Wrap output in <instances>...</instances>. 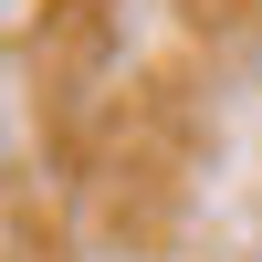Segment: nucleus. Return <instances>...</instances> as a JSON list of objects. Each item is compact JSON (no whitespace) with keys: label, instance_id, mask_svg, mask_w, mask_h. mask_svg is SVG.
<instances>
[]
</instances>
